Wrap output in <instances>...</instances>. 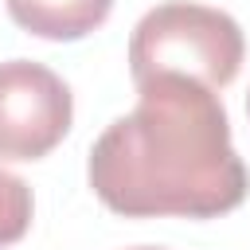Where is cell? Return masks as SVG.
<instances>
[{"mask_svg": "<svg viewBox=\"0 0 250 250\" xmlns=\"http://www.w3.org/2000/svg\"><path fill=\"white\" fill-rule=\"evenodd\" d=\"M86 180L125 219H215L250 191L219 94L176 74L137 86V105L90 145Z\"/></svg>", "mask_w": 250, "mask_h": 250, "instance_id": "cell-1", "label": "cell"}, {"mask_svg": "<svg viewBox=\"0 0 250 250\" xmlns=\"http://www.w3.org/2000/svg\"><path fill=\"white\" fill-rule=\"evenodd\" d=\"M246 39L234 16L223 8L168 0L145 12L129 35V74L133 82L148 78H191L211 90H223L238 78Z\"/></svg>", "mask_w": 250, "mask_h": 250, "instance_id": "cell-2", "label": "cell"}, {"mask_svg": "<svg viewBox=\"0 0 250 250\" xmlns=\"http://www.w3.org/2000/svg\"><path fill=\"white\" fill-rule=\"evenodd\" d=\"M74 121L70 86L43 62H0V160L47 156Z\"/></svg>", "mask_w": 250, "mask_h": 250, "instance_id": "cell-3", "label": "cell"}, {"mask_svg": "<svg viewBox=\"0 0 250 250\" xmlns=\"http://www.w3.org/2000/svg\"><path fill=\"white\" fill-rule=\"evenodd\" d=\"M4 4L16 27L51 43L86 39L113 12V0H4Z\"/></svg>", "mask_w": 250, "mask_h": 250, "instance_id": "cell-4", "label": "cell"}, {"mask_svg": "<svg viewBox=\"0 0 250 250\" xmlns=\"http://www.w3.org/2000/svg\"><path fill=\"white\" fill-rule=\"evenodd\" d=\"M31 215H35L31 188H27L16 172H4V168H0V250H4V246H16V242L27 234Z\"/></svg>", "mask_w": 250, "mask_h": 250, "instance_id": "cell-5", "label": "cell"}, {"mask_svg": "<svg viewBox=\"0 0 250 250\" xmlns=\"http://www.w3.org/2000/svg\"><path fill=\"white\" fill-rule=\"evenodd\" d=\"M129 250H160V246H129Z\"/></svg>", "mask_w": 250, "mask_h": 250, "instance_id": "cell-6", "label": "cell"}, {"mask_svg": "<svg viewBox=\"0 0 250 250\" xmlns=\"http://www.w3.org/2000/svg\"><path fill=\"white\" fill-rule=\"evenodd\" d=\"M246 113H250V94H246Z\"/></svg>", "mask_w": 250, "mask_h": 250, "instance_id": "cell-7", "label": "cell"}]
</instances>
